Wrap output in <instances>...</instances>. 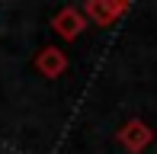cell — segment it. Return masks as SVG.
Masks as SVG:
<instances>
[{"mask_svg": "<svg viewBox=\"0 0 157 154\" xmlns=\"http://www.w3.org/2000/svg\"><path fill=\"white\" fill-rule=\"evenodd\" d=\"M83 19L93 26H112L116 19H122L128 13V3L125 0H87L83 3Z\"/></svg>", "mask_w": 157, "mask_h": 154, "instance_id": "1", "label": "cell"}, {"mask_svg": "<svg viewBox=\"0 0 157 154\" xmlns=\"http://www.w3.org/2000/svg\"><path fill=\"white\" fill-rule=\"evenodd\" d=\"M116 141L122 144L128 154H141L147 144L154 141V129L147 122H141V119H128L122 129L116 132Z\"/></svg>", "mask_w": 157, "mask_h": 154, "instance_id": "2", "label": "cell"}, {"mask_svg": "<svg viewBox=\"0 0 157 154\" xmlns=\"http://www.w3.org/2000/svg\"><path fill=\"white\" fill-rule=\"evenodd\" d=\"M52 29L58 32L61 39H77L83 29H87V19H83V13L77 10V6H64V10L55 13V19H52Z\"/></svg>", "mask_w": 157, "mask_h": 154, "instance_id": "3", "label": "cell"}, {"mask_svg": "<svg viewBox=\"0 0 157 154\" xmlns=\"http://www.w3.org/2000/svg\"><path fill=\"white\" fill-rule=\"evenodd\" d=\"M35 71L42 77H48V80H55V77H61L67 71V55H64L61 48H55V45H45L35 55Z\"/></svg>", "mask_w": 157, "mask_h": 154, "instance_id": "4", "label": "cell"}]
</instances>
